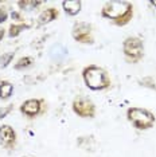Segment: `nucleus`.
Here are the masks:
<instances>
[{
	"label": "nucleus",
	"mask_w": 156,
	"mask_h": 157,
	"mask_svg": "<svg viewBox=\"0 0 156 157\" xmlns=\"http://www.w3.org/2000/svg\"><path fill=\"white\" fill-rule=\"evenodd\" d=\"M102 16L111 19L117 26H125L132 20L133 7L129 2H106L102 7Z\"/></svg>",
	"instance_id": "obj_1"
},
{
	"label": "nucleus",
	"mask_w": 156,
	"mask_h": 157,
	"mask_svg": "<svg viewBox=\"0 0 156 157\" xmlns=\"http://www.w3.org/2000/svg\"><path fill=\"white\" fill-rule=\"evenodd\" d=\"M82 77L86 86L92 90H104L111 86V79L108 77V73L100 66L90 65L85 67L82 71Z\"/></svg>",
	"instance_id": "obj_2"
},
{
	"label": "nucleus",
	"mask_w": 156,
	"mask_h": 157,
	"mask_svg": "<svg viewBox=\"0 0 156 157\" xmlns=\"http://www.w3.org/2000/svg\"><path fill=\"white\" fill-rule=\"evenodd\" d=\"M127 117H128L129 122L140 130L150 129L156 122L154 113L143 108H129L128 112H127Z\"/></svg>",
	"instance_id": "obj_3"
},
{
	"label": "nucleus",
	"mask_w": 156,
	"mask_h": 157,
	"mask_svg": "<svg viewBox=\"0 0 156 157\" xmlns=\"http://www.w3.org/2000/svg\"><path fill=\"white\" fill-rule=\"evenodd\" d=\"M123 50H124V55H125L127 60H128V62H132V63H136L143 58L144 43L140 38L129 36L124 40Z\"/></svg>",
	"instance_id": "obj_4"
},
{
	"label": "nucleus",
	"mask_w": 156,
	"mask_h": 157,
	"mask_svg": "<svg viewBox=\"0 0 156 157\" xmlns=\"http://www.w3.org/2000/svg\"><path fill=\"white\" fill-rule=\"evenodd\" d=\"M73 110L82 118H93L96 116V106L88 97L78 95L73 101Z\"/></svg>",
	"instance_id": "obj_5"
},
{
	"label": "nucleus",
	"mask_w": 156,
	"mask_h": 157,
	"mask_svg": "<svg viewBox=\"0 0 156 157\" xmlns=\"http://www.w3.org/2000/svg\"><path fill=\"white\" fill-rule=\"evenodd\" d=\"M73 38L80 43L92 44L93 43V35H92V26L86 22H78L73 26L72 30Z\"/></svg>",
	"instance_id": "obj_6"
},
{
	"label": "nucleus",
	"mask_w": 156,
	"mask_h": 157,
	"mask_svg": "<svg viewBox=\"0 0 156 157\" xmlns=\"http://www.w3.org/2000/svg\"><path fill=\"white\" fill-rule=\"evenodd\" d=\"M16 142V133L10 125H3L0 128V144L4 148H12Z\"/></svg>",
	"instance_id": "obj_7"
},
{
	"label": "nucleus",
	"mask_w": 156,
	"mask_h": 157,
	"mask_svg": "<svg viewBox=\"0 0 156 157\" xmlns=\"http://www.w3.org/2000/svg\"><path fill=\"white\" fill-rule=\"evenodd\" d=\"M42 101L39 99H27L22 103L20 110L23 114H26L28 117H35L41 113V108H42Z\"/></svg>",
	"instance_id": "obj_8"
},
{
	"label": "nucleus",
	"mask_w": 156,
	"mask_h": 157,
	"mask_svg": "<svg viewBox=\"0 0 156 157\" xmlns=\"http://www.w3.org/2000/svg\"><path fill=\"white\" fill-rule=\"evenodd\" d=\"M81 6H82V3H81L80 0H67V2L62 3V7H63V10H65V12L70 16L77 15V13L81 11Z\"/></svg>",
	"instance_id": "obj_9"
},
{
	"label": "nucleus",
	"mask_w": 156,
	"mask_h": 157,
	"mask_svg": "<svg viewBox=\"0 0 156 157\" xmlns=\"http://www.w3.org/2000/svg\"><path fill=\"white\" fill-rule=\"evenodd\" d=\"M57 17H58V11L55 8H49L39 15L38 22L39 24H46V23H50L53 20H55Z\"/></svg>",
	"instance_id": "obj_10"
},
{
	"label": "nucleus",
	"mask_w": 156,
	"mask_h": 157,
	"mask_svg": "<svg viewBox=\"0 0 156 157\" xmlns=\"http://www.w3.org/2000/svg\"><path fill=\"white\" fill-rule=\"evenodd\" d=\"M12 91H14V85L10 83L7 81H3L0 83V98L2 99H7L12 95Z\"/></svg>",
	"instance_id": "obj_11"
},
{
	"label": "nucleus",
	"mask_w": 156,
	"mask_h": 157,
	"mask_svg": "<svg viewBox=\"0 0 156 157\" xmlns=\"http://www.w3.org/2000/svg\"><path fill=\"white\" fill-rule=\"evenodd\" d=\"M31 63H33V58H30V56H24V58H20L19 60H18V63L15 65V69L16 70L26 69V67L31 66Z\"/></svg>",
	"instance_id": "obj_12"
},
{
	"label": "nucleus",
	"mask_w": 156,
	"mask_h": 157,
	"mask_svg": "<svg viewBox=\"0 0 156 157\" xmlns=\"http://www.w3.org/2000/svg\"><path fill=\"white\" fill-rule=\"evenodd\" d=\"M24 28H28L27 24H12L10 27V36H18Z\"/></svg>",
	"instance_id": "obj_13"
},
{
	"label": "nucleus",
	"mask_w": 156,
	"mask_h": 157,
	"mask_svg": "<svg viewBox=\"0 0 156 157\" xmlns=\"http://www.w3.org/2000/svg\"><path fill=\"white\" fill-rule=\"evenodd\" d=\"M18 4H19L20 8H24V10H27V11H31V10L37 8L38 6H41L42 3L41 2H19Z\"/></svg>",
	"instance_id": "obj_14"
},
{
	"label": "nucleus",
	"mask_w": 156,
	"mask_h": 157,
	"mask_svg": "<svg viewBox=\"0 0 156 157\" xmlns=\"http://www.w3.org/2000/svg\"><path fill=\"white\" fill-rule=\"evenodd\" d=\"M14 54H15V52H7V54H3L2 56H0V66L2 67L8 66V63H11V60L14 58Z\"/></svg>",
	"instance_id": "obj_15"
},
{
	"label": "nucleus",
	"mask_w": 156,
	"mask_h": 157,
	"mask_svg": "<svg viewBox=\"0 0 156 157\" xmlns=\"http://www.w3.org/2000/svg\"><path fill=\"white\" fill-rule=\"evenodd\" d=\"M140 83L145 85V87H150V89H154V90H156V83H155V81L152 79L151 77H147V78H144V79H141L140 81Z\"/></svg>",
	"instance_id": "obj_16"
},
{
	"label": "nucleus",
	"mask_w": 156,
	"mask_h": 157,
	"mask_svg": "<svg viewBox=\"0 0 156 157\" xmlns=\"http://www.w3.org/2000/svg\"><path fill=\"white\" fill-rule=\"evenodd\" d=\"M12 110V106L8 105V106H4V108H0V120H3L4 117L8 114Z\"/></svg>",
	"instance_id": "obj_17"
},
{
	"label": "nucleus",
	"mask_w": 156,
	"mask_h": 157,
	"mask_svg": "<svg viewBox=\"0 0 156 157\" xmlns=\"http://www.w3.org/2000/svg\"><path fill=\"white\" fill-rule=\"evenodd\" d=\"M6 20H7V12H6V10L0 8V23L6 22Z\"/></svg>",
	"instance_id": "obj_18"
},
{
	"label": "nucleus",
	"mask_w": 156,
	"mask_h": 157,
	"mask_svg": "<svg viewBox=\"0 0 156 157\" xmlns=\"http://www.w3.org/2000/svg\"><path fill=\"white\" fill-rule=\"evenodd\" d=\"M3 35H4V30H0V39L3 38Z\"/></svg>",
	"instance_id": "obj_19"
},
{
	"label": "nucleus",
	"mask_w": 156,
	"mask_h": 157,
	"mask_svg": "<svg viewBox=\"0 0 156 157\" xmlns=\"http://www.w3.org/2000/svg\"><path fill=\"white\" fill-rule=\"evenodd\" d=\"M151 4L154 6V7H156V0H152V2H151Z\"/></svg>",
	"instance_id": "obj_20"
}]
</instances>
